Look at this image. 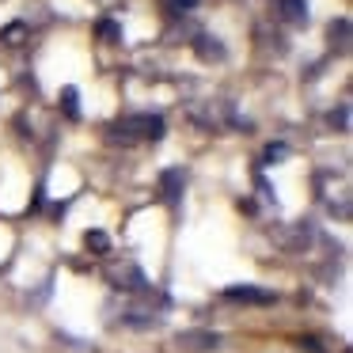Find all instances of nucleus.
I'll use <instances>...</instances> for the list:
<instances>
[{
	"label": "nucleus",
	"instance_id": "f257e3e1",
	"mask_svg": "<svg viewBox=\"0 0 353 353\" xmlns=\"http://www.w3.org/2000/svg\"><path fill=\"white\" fill-rule=\"evenodd\" d=\"M110 137L118 145H133V141H160L163 137V118L160 114H133L110 125Z\"/></svg>",
	"mask_w": 353,
	"mask_h": 353
},
{
	"label": "nucleus",
	"instance_id": "f03ea898",
	"mask_svg": "<svg viewBox=\"0 0 353 353\" xmlns=\"http://www.w3.org/2000/svg\"><path fill=\"white\" fill-rule=\"evenodd\" d=\"M175 345L183 353H213L221 350V334H213V330H183L175 338Z\"/></svg>",
	"mask_w": 353,
	"mask_h": 353
},
{
	"label": "nucleus",
	"instance_id": "7ed1b4c3",
	"mask_svg": "<svg viewBox=\"0 0 353 353\" xmlns=\"http://www.w3.org/2000/svg\"><path fill=\"white\" fill-rule=\"evenodd\" d=\"M224 296L236 300V304H274L277 292L259 289V285H232V289H224Z\"/></svg>",
	"mask_w": 353,
	"mask_h": 353
},
{
	"label": "nucleus",
	"instance_id": "20e7f679",
	"mask_svg": "<svg viewBox=\"0 0 353 353\" xmlns=\"http://www.w3.org/2000/svg\"><path fill=\"white\" fill-rule=\"evenodd\" d=\"M292 236H285L281 243H285V251H307V247L315 243V224H307V221H300V224H292Z\"/></svg>",
	"mask_w": 353,
	"mask_h": 353
},
{
	"label": "nucleus",
	"instance_id": "39448f33",
	"mask_svg": "<svg viewBox=\"0 0 353 353\" xmlns=\"http://www.w3.org/2000/svg\"><path fill=\"white\" fill-rule=\"evenodd\" d=\"M274 8L285 23H304L307 19V0H274Z\"/></svg>",
	"mask_w": 353,
	"mask_h": 353
},
{
	"label": "nucleus",
	"instance_id": "423d86ee",
	"mask_svg": "<svg viewBox=\"0 0 353 353\" xmlns=\"http://www.w3.org/2000/svg\"><path fill=\"white\" fill-rule=\"evenodd\" d=\"M183 186H186V175H183V171H175V168H171V171H163L160 190H163V198H168L171 205H175V201L183 198Z\"/></svg>",
	"mask_w": 353,
	"mask_h": 353
},
{
	"label": "nucleus",
	"instance_id": "0eeeda50",
	"mask_svg": "<svg viewBox=\"0 0 353 353\" xmlns=\"http://www.w3.org/2000/svg\"><path fill=\"white\" fill-rule=\"evenodd\" d=\"M327 34H330V42H334V46L342 50V54L350 50V19H334Z\"/></svg>",
	"mask_w": 353,
	"mask_h": 353
},
{
	"label": "nucleus",
	"instance_id": "6e6552de",
	"mask_svg": "<svg viewBox=\"0 0 353 353\" xmlns=\"http://www.w3.org/2000/svg\"><path fill=\"white\" fill-rule=\"evenodd\" d=\"M198 57H201V61H221V57H224V46L205 34V39H198Z\"/></svg>",
	"mask_w": 353,
	"mask_h": 353
},
{
	"label": "nucleus",
	"instance_id": "1a4fd4ad",
	"mask_svg": "<svg viewBox=\"0 0 353 353\" xmlns=\"http://www.w3.org/2000/svg\"><path fill=\"white\" fill-rule=\"evenodd\" d=\"M84 243H88V251H95V254H107L110 251V239L103 236V232H88Z\"/></svg>",
	"mask_w": 353,
	"mask_h": 353
},
{
	"label": "nucleus",
	"instance_id": "9d476101",
	"mask_svg": "<svg viewBox=\"0 0 353 353\" xmlns=\"http://www.w3.org/2000/svg\"><path fill=\"white\" fill-rule=\"evenodd\" d=\"M61 107H65V114H69V118L80 114V107H77V88H65V92H61Z\"/></svg>",
	"mask_w": 353,
	"mask_h": 353
},
{
	"label": "nucleus",
	"instance_id": "9b49d317",
	"mask_svg": "<svg viewBox=\"0 0 353 353\" xmlns=\"http://www.w3.org/2000/svg\"><path fill=\"white\" fill-rule=\"evenodd\" d=\"M334 130H350V107H338V110H330V118H327Z\"/></svg>",
	"mask_w": 353,
	"mask_h": 353
},
{
	"label": "nucleus",
	"instance_id": "f8f14e48",
	"mask_svg": "<svg viewBox=\"0 0 353 353\" xmlns=\"http://www.w3.org/2000/svg\"><path fill=\"white\" fill-rule=\"evenodd\" d=\"M99 39H103V42H118V39H122V31H118V23H110V19H103V23H99Z\"/></svg>",
	"mask_w": 353,
	"mask_h": 353
},
{
	"label": "nucleus",
	"instance_id": "ddd939ff",
	"mask_svg": "<svg viewBox=\"0 0 353 353\" xmlns=\"http://www.w3.org/2000/svg\"><path fill=\"white\" fill-rule=\"evenodd\" d=\"M122 323H130V327H137V330H145V327H152V315H141V312H130Z\"/></svg>",
	"mask_w": 353,
	"mask_h": 353
},
{
	"label": "nucleus",
	"instance_id": "4468645a",
	"mask_svg": "<svg viewBox=\"0 0 353 353\" xmlns=\"http://www.w3.org/2000/svg\"><path fill=\"white\" fill-rule=\"evenodd\" d=\"M19 39H23V23H16V27L4 31V42H8V46H19Z\"/></svg>",
	"mask_w": 353,
	"mask_h": 353
},
{
	"label": "nucleus",
	"instance_id": "2eb2a0df",
	"mask_svg": "<svg viewBox=\"0 0 353 353\" xmlns=\"http://www.w3.org/2000/svg\"><path fill=\"white\" fill-rule=\"evenodd\" d=\"M281 156H285V145H270L266 148V160H281Z\"/></svg>",
	"mask_w": 353,
	"mask_h": 353
},
{
	"label": "nucleus",
	"instance_id": "dca6fc26",
	"mask_svg": "<svg viewBox=\"0 0 353 353\" xmlns=\"http://www.w3.org/2000/svg\"><path fill=\"white\" fill-rule=\"evenodd\" d=\"M194 4H198V0H179V8H194Z\"/></svg>",
	"mask_w": 353,
	"mask_h": 353
}]
</instances>
